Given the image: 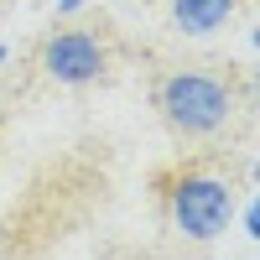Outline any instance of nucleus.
<instances>
[{"label": "nucleus", "instance_id": "obj_3", "mask_svg": "<svg viewBox=\"0 0 260 260\" xmlns=\"http://www.w3.org/2000/svg\"><path fill=\"white\" fill-rule=\"evenodd\" d=\"M104 47H99V37L89 31H57L47 37V47H42V68H47V78L57 83H68V89H78V83H94L104 73Z\"/></svg>", "mask_w": 260, "mask_h": 260}, {"label": "nucleus", "instance_id": "obj_2", "mask_svg": "<svg viewBox=\"0 0 260 260\" xmlns=\"http://www.w3.org/2000/svg\"><path fill=\"white\" fill-rule=\"evenodd\" d=\"M167 213L187 240H219L234 224V187L208 172H177L167 182Z\"/></svg>", "mask_w": 260, "mask_h": 260}, {"label": "nucleus", "instance_id": "obj_4", "mask_svg": "<svg viewBox=\"0 0 260 260\" xmlns=\"http://www.w3.org/2000/svg\"><path fill=\"white\" fill-rule=\"evenodd\" d=\"M240 0H172V26L182 37H208L234 16Z\"/></svg>", "mask_w": 260, "mask_h": 260}, {"label": "nucleus", "instance_id": "obj_1", "mask_svg": "<svg viewBox=\"0 0 260 260\" xmlns=\"http://www.w3.org/2000/svg\"><path fill=\"white\" fill-rule=\"evenodd\" d=\"M156 110L177 136H213L234 115V94L213 73H167L156 83Z\"/></svg>", "mask_w": 260, "mask_h": 260}, {"label": "nucleus", "instance_id": "obj_5", "mask_svg": "<svg viewBox=\"0 0 260 260\" xmlns=\"http://www.w3.org/2000/svg\"><path fill=\"white\" fill-rule=\"evenodd\" d=\"M78 6H83V0H57V11H62V16H73Z\"/></svg>", "mask_w": 260, "mask_h": 260}]
</instances>
